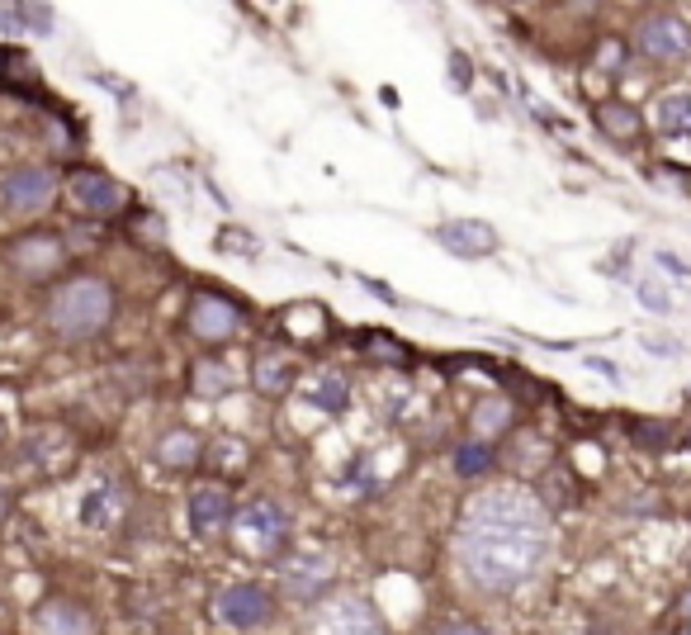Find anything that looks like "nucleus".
I'll list each match as a JSON object with an SVG mask.
<instances>
[{
    "label": "nucleus",
    "mask_w": 691,
    "mask_h": 635,
    "mask_svg": "<svg viewBox=\"0 0 691 635\" xmlns=\"http://www.w3.org/2000/svg\"><path fill=\"white\" fill-rule=\"evenodd\" d=\"M549 551V507L526 488H488L469 498L459 522V564L478 588L507 593L526 584Z\"/></svg>",
    "instance_id": "1"
},
{
    "label": "nucleus",
    "mask_w": 691,
    "mask_h": 635,
    "mask_svg": "<svg viewBox=\"0 0 691 635\" xmlns=\"http://www.w3.org/2000/svg\"><path fill=\"white\" fill-rule=\"evenodd\" d=\"M114 318V285L104 275H67L43 304V323L52 327V337L62 342H91L110 327Z\"/></svg>",
    "instance_id": "2"
},
{
    "label": "nucleus",
    "mask_w": 691,
    "mask_h": 635,
    "mask_svg": "<svg viewBox=\"0 0 691 635\" xmlns=\"http://www.w3.org/2000/svg\"><path fill=\"white\" fill-rule=\"evenodd\" d=\"M634 48H640V58L663 62V67L691 62V24L682 20V14H672V10L644 14L640 29H634Z\"/></svg>",
    "instance_id": "3"
},
{
    "label": "nucleus",
    "mask_w": 691,
    "mask_h": 635,
    "mask_svg": "<svg viewBox=\"0 0 691 635\" xmlns=\"http://www.w3.org/2000/svg\"><path fill=\"white\" fill-rule=\"evenodd\" d=\"M67 238L58 233H20V238H10L6 242V266L14 275H24V280H52L62 266H67Z\"/></svg>",
    "instance_id": "4"
},
{
    "label": "nucleus",
    "mask_w": 691,
    "mask_h": 635,
    "mask_svg": "<svg viewBox=\"0 0 691 635\" xmlns=\"http://www.w3.org/2000/svg\"><path fill=\"white\" fill-rule=\"evenodd\" d=\"M185 327H190L204 346H223L227 337H237V327H242V309H237L227 294L200 290V294L190 299V309H185Z\"/></svg>",
    "instance_id": "5"
},
{
    "label": "nucleus",
    "mask_w": 691,
    "mask_h": 635,
    "mask_svg": "<svg viewBox=\"0 0 691 635\" xmlns=\"http://www.w3.org/2000/svg\"><path fill=\"white\" fill-rule=\"evenodd\" d=\"M58 200V175L52 167H14L0 175V204L10 214H43Z\"/></svg>",
    "instance_id": "6"
},
{
    "label": "nucleus",
    "mask_w": 691,
    "mask_h": 635,
    "mask_svg": "<svg viewBox=\"0 0 691 635\" xmlns=\"http://www.w3.org/2000/svg\"><path fill=\"white\" fill-rule=\"evenodd\" d=\"M67 195H72V204L91 219H114L119 209L129 204V190H123L114 175L95 171V167H77L72 175H67Z\"/></svg>",
    "instance_id": "7"
},
{
    "label": "nucleus",
    "mask_w": 691,
    "mask_h": 635,
    "mask_svg": "<svg viewBox=\"0 0 691 635\" xmlns=\"http://www.w3.org/2000/svg\"><path fill=\"white\" fill-rule=\"evenodd\" d=\"M436 242L459 261H484V256L498 252V228L484 223V219H450V223L436 228Z\"/></svg>",
    "instance_id": "8"
},
{
    "label": "nucleus",
    "mask_w": 691,
    "mask_h": 635,
    "mask_svg": "<svg viewBox=\"0 0 691 635\" xmlns=\"http://www.w3.org/2000/svg\"><path fill=\"white\" fill-rule=\"evenodd\" d=\"M271 593H265L261 584H233V588H223L219 593V616L227 626H237V631H252L261 626L265 616H271Z\"/></svg>",
    "instance_id": "9"
},
{
    "label": "nucleus",
    "mask_w": 691,
    "mask_h": 635,
    "mask_svg": "<svg viewBox=\"0 0 691 635\" xmlns=\"http://www.w3.org/2000/svg\"><path fill=\"white\" fill-rule=\"evenodd\" d=\"M233 517H237V507H233V493H227V488L200 484L190 493V526H194V536H219Z\"/></svg>",
    "instance_id": "10"
},
{
    "label": "nucleus",
    "mask_w": 691,
    "mask_h": 635,
    "mask_svg": "<svg viewBox=\"0 0 691 635\" xmlns=\"http://www.w3.org/2000/svg\"><path fill=\"white\" fill-rule=\"evenodd\" d=\"M237 522L246 526V532H256V536H261V551H265V555H275L280 545L289 541V517H285V507L271 503V498H252V503H242Z\"/></svg>",
    "instance_id": "11"
},
{
    "label": "nucleus",
    "mask_w": 691,
    "mask_h": 635,
    "mask_svg": "<svg viewBox=\"0 0 691 635\" xmlns=\"http://www.w3.org/2000/svg\"><path fill=\"white\" fill-rule=\"evenodd\" d=\"M327 578H332L327 555H289L280 564V584H285V593L298 597V603H308V597L323 593Z\"/></svg>",
    "instance_id": "12"
},
{
    "label": "nucleus",
    "mask_w": 691,
    "mask_h": 635,
    "mask_svg": "<svg viewBox=\"0 0 691 635\" xmlns=\"http://www.w3.org/2000/svg\"><path fill=\"white\" fill-rule=\"evenodd\" d=\"M592 123L601 129V138H611V143H640V133H644V114L634 110L630 100H597Z\"/></svg>",
    "instance_id": "13"
},
{
    "label": "nucleus",
    "mask_w": 691,
    "mask_h": 635,
    "mask_svg": "<svg viewBox=\"0 0 691 635\" xmlns=\"http://www.w3.org/2000/svg\"><path fill=\"white\" fill-rule=\"evenodd\" d=\"M39 626L43 635H95V616L91 607L72 603V597H48L39 607Z\"/></svg>",
    "instance_id": "14"
},
{
    "label": "nucleus",
    "mask_w": 691,
    "mask_h": 635,
    "mask_svg": "<svg viewBox=\"0 0 691 635\" xmlns=\"http://www.w3.org/2000/svg\"><path fill=\"white\" fill-rule=\"evenodd\" d=\"M156 461H162L166 470H194L204 461V441L194 432H185V427H175V432H166L162 441H156Z\"/></svg>",
    "instance_id": "15"
},
{
    "label": "nucleus",
    "mask_w": 691,
    "mask_h": 635,
    "mask_svg": "<svg viewBox=\"0 0 691 635\" xmlns=\"http://www.w3.org/2000/svg\"><path fill=\"white\" fill-rule=\"evenodd\" d=\"M252 380H256V390H261V394L280 399V394H289V390H294L298 365H294L289 356H275V351H265V356L252 365Z\"/></svg>",
    "instance_id": "16"
},
{
    "label": "nucleus",
    "mask_w": 691,
    "mask_h": 635,
    "mask_svg": "<svg viewBox=\"0 0 691 635\" xmlns=\"http://www.w3.org/2000/svg\"><path fill=\"white\" fill-rule=\"evenodd\" d=\"M327 635H384L379 616L365 603H336L327 607Z\"/></svg>",
    "instance_id": "17"
},
{
    "label": "nucleus",
    "mask_w": 691,
    "mask_h": 635,
    "mask_svg": "<svg viewBox=\"0 0 691 635\" xmlns=\"http://www.w3.org/2000/svg\"><path fill=\"white\" fill-rule=\"evenodd\" d=\"M653 123L668 138H691V91H668L653 104Z\"/></svg>",
    "instance_id": "18"
},
{
    "label": "nucleus",
    "mask_w": 691,
    "mask_h": 635,
    "mask_svg": "<svg viewBox=\"0 0 691 635\" xmlns=\"http://www.w3.org/2000/svg\"><path fill=\"white\" fill-rule=\"evenodd\" d=\"M0 24L29 29V33H52V6H0Z\"/></svg>",
    "instance_id": "19"
},
{
    "label": "nucleus",
    "mask_w": 691,
    "mask_h": 635,
    "mask_svg": "<svg viewBox=\"0 0 691 635\" xmlns=\"http://www.w3.org/2000/svg\"><path fill=\"white\" fill-rule=\"evenodd\" d=\"M308 403H313V409L317 413H346V403H350V390H346V380L342 375H323V380H317L313 384V390H308Z\"/></svg>",
    "instance_id": "20"
},
{
    "label": "nucleus",
    "mask_w": 691,
    "mask_h": 635,
    "mask_svg": "<svg viewBox=\"0 0 691 635\" xmlns=\"http://www.w3.org/2000/svg\"><path fill=\"white\" fill-rule=\"evenodd\" d=\"M190 384H194V394L219 399V394L233 390V370H227L223 361H200V365H194V375H190Z\"/></svg>",
    "instance_id": "21"
},
{
    "label": "nucleus",
    "mask_w": 691,
    "mask_h": 635,
    "mask_svg": "<svg viewBox=\"0 0 691 635\" xmlns=\"http://www.w3.org/2000/svg\"><path fill=\"white\" fill-rule=\"evenodd\" d=\"M492 461H498V455H492L488 441H459V446H455V470L465 474V480H478V474H488Z\"/></svg>",
    "instance_id": "22"
},
{
    "label": "nucleus",
    "mask_w": 691,
    "mask_h": 635,
    "mask_svg": "<svg viewBox=\"0 0 691 635\" xmlns=\"http://www.w3.org/2000/svg\"><path fill=\"white\" fill-rule=\"evenodd\" d=\"M360 351H365L369 361H384V365H407V346H403L398 337H388V332H379V327H369V332H365Z\"/></svg>",
    "instance_id": "23"
},
{
    "label": "nucleus",
    "mask_w": 691,
    "mask_h": 635,
    "mask_svg": "<svg viewBox=\"0 0 691 635\" xmlns=\"http://www.w3.org/2000/svg\"><path fill=\"white\" fill-rule=\"evenodd\" d=\"M110 513H114V493L110 488H95L91 498L81 503V522L85 526H104V522H110Z\"/></svg>",
    "instance_id": "24"
},
{
    "label": "nucleus",
    "mask_w": 691,
    "mask_h": 635,
    "mask_svg": "<svg viewBox=\"0 0 691 635\" xmlns=\"http://www.w3.org/2000/svg\"><path fill=\"white\" fill-rule=\"evenodd\" d=\"M630 436L640 441L644 451H663L668 446V427H663V422H653V417H634L630 422Z\"/></svg>",
    "instance_id": "25"
},
{
    "label": "nucleus",
    "mask_w": 691,
    "mask_h": 635,
    "mask_svg": "<svg viewBox=\"0 0 691 635\" xmlns=\"http://www.w3.org/2000/svg\"><path fill=\"white\" fill-rule=\"evenodd\" d=\"M219 252L256 256V238H252V233H242V228H223V233H219Z\"/></svg>",
    "instance_id": "26"
},
{
    "label": "nucleus",
    "mask_w": 691,
    "mask_h": 635,
    "mask_svg": "<svg viewBox=\"0 0 691 635\" xmlns=\"http://www.w3.org/2000/svg\"><path fill=\"white\" fill-rule=\"evenodd\" d=\"M634 294H640V304H644L649 313H668V309H672V299H668V290L659 285V280H640V285H634Z\"/></svg>",
    "instance_id": "27"
},
{
    "label": "nucleus",
    "mask_w": 691,
    "mask_h": 635,
    "mask_svg": "<svg viewBox=\"0 0 691 635\" xmlns=\"http://www.w3.org/2000/svg\"><path fill=\"white\" fill-rule=\"evenodd\" d=\"M597 58H601V67H607V72H616V67H626V43L607 39V43H601V52H597Z\"/></svg>",
    "instance_id": "28"
},
{
    "label": "nucleus",
    "mask_w": 691,
    "mask_h": 635,
    "mask_svg": "<svg viewBox=\"0 0 691 635\" xmlns=\"http://www.w3.org/2000/svg\"><path fill=\"white\" fill-rule=\"evenodd\" d=\"M582 365H592L597 375H607L611 384H620V380H626V375H620V365H616V361H607V356H582Z\"/></svg>",
    "instance_id": "29"
},
{
    "label": "nucleus",
    "mask_w": 691,
    "mask_h": 635,
    "mask_svg": "<svg viewBox=\"0 0 691 635\" xmlns=\"http://www.w3.org/2000/svg\"><path fill=\"white\" fill-rule=\"evenodd\" d=\"M507 417H511L507 403H502V409H484V413H478V422H484V427H498V422H507Z\"/></svg>",
    "instance_id": "30"
},
{
    "label": "nucleus",
    "mask_w": 691,
    "mask_h": 635,
    "mask_svg": "<svg viewBox=\"0 0 691 635\" xmlns=\"http://www.w3.org/2000/svg\"><path fill=\"white\" fill-rule=\"evenodd\" d=\"M436 635H484V631H478L474 622H450V626H440Z\"/></svg>",
    "instance_id": "31"
},
{
    "label": "nucleus",
    "mask_w": 691,
    "mask_h": 635,
    "mask_svg": "<svg viewBox=\"0 0 691 635\" xmlns=\"http://www.w3.org/2000/svg\"><path fill=\"white\" fill-rule=\"evenodd\" d=\"M14 513V493L6 488V484H0V526H6V517Z\"/></svg>",
    "instance_id": "32"
},
{
    "label": "nucleus",
    "mask_w": 691,
    "mask_h": 635,
    "mask_svg": "<svg viewBox=\"0 0 691 635\" xmlns=\"http://www.w3.org/2000/svg\"><path fill=\"white\" fill-rule=\"evenodd\" d=\"M644 351H659V356H672L678 346H672V342H659V337H644Z\"/></svg>",
    "instance_id": "33"
},
{
    "label": "nucleus",
    "mask_w": 691,
    "mask_h": 635,
    "mask_svg": "<svg viewBox=\"0 0 691 635\" xmlns=\"http://www.w3.org/2000/svg\"><path fill=\"white\" fill-rule=\"evenodd\" d=\"M659 261H663V266H668L672 275H687V266H682V261H678V256H668V252H659Z\"/></svg>",
    "instance_id": "34"
},
{
    "label": "nucleus",
    "mask_w": 691,
    "mask_h": 635,
    "mask_svg": "<svg viewBox=\"0 0 691 635\" xmlns=\"http://www.w3.org/2000/svg\"><path fill=\"white\" fill-rule=\"evenodd\" d=\"M0 72H6V48H0Z\"/></svg>",
    "instance_id": "35"
},
{
    "label": "nucleus",
    "mask_w": 691,
    "mask_h": 635,
    "mask_svg": "<svg viewBox=\"0 0 691 635\" xmlns=\"http://www.w3.org/2000/svg\"><path fill=\"white\" fill-rule=\"evenodd\" d=\"M0 441H6V417H0Z\"/></svg>",
    "instance_id": "36"
},
{
    "label": "nucleus",
    "mask_w": 691,
    "mask_h": 635,
    "mask_svg": "<svg viewBox=\"0 0 691 635\" xmlns=\"http://www.w3.org/2000/svg\"><path fill=\"white\" fill-rule=\"evenodd\" d=\"M687 451H691V432H687Z\"/></svg>",
    "instance_id": "37"
},
{
    "label": "nucleus",
    "mask_w": 691,
    "mask_h": 635,
    "mask_svg": "<svg viewBox=\"0 0 691 635\" xmlns=\"http://www.w3.org/2000/svg\"><path fill=\"white\" fill-rule=\"evenodd\" d=\"M682 635H691V626H682Z\"/></svg>",
    "instance_id": "38"
}]
</instances>
